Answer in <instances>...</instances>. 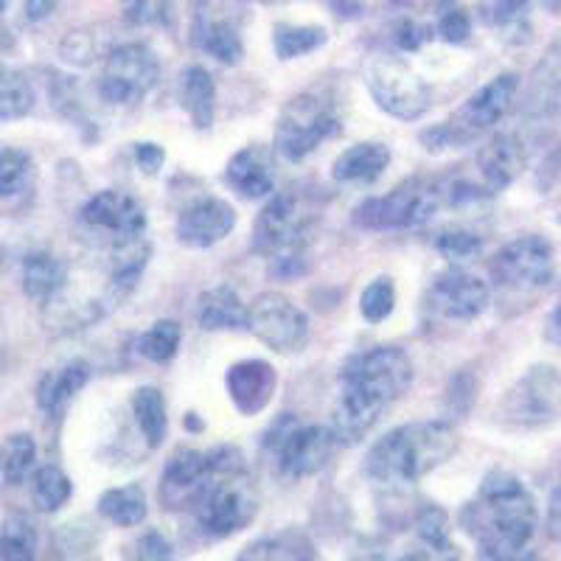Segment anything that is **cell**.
Segmentation results:
<instances>
[{
	"label": "cell",
	"mask_w": 561,
	"mask_h": 561,
	"mask_svg": "<svg viewBox=\"0 0 561 561\" xmlns=\"http://www.w3.org/2000/svg\"><path fill=\"white\" fill-rule=\"evenodd\" d=\"M413 382V363L402 348L379 345L351 359L343 370V393L332 413V433L340 444H357L377 424L385 408Z\"/></svg>",
	"instance_id": "1"
},
{
	"label": "cell",
	"mask_w": 561,
	"mask_h": 561,
	"mask_svg": "<svg viewBox=\"0 0 561 561\" xmlns=\"http://www.w3.org/2000/svg\"><path fill=\"white\" fill-rule=\"evenodd\" d=\"M460 523L478 542L480 561H528L539 514L530 491L514 474L491 472Z\"/></svg>",
	"instance_id": "2"
},
{
	"label": "cell",
	"mask_w": 561,
	"mask_h": 561,
	"mask_svg": "<svg viewBox=\"0 0 561 561\" xmlns=\"http://www.w3.org/2000/svg\"><path fill=\"white\" fill-rule=\"evenodd\" d=\"M458 449V433L447 421H415L390 430L370 447L365 472L377 483H415Z\"/></svg>",
	"instance_id": "3"
},
{
	"label": "cell",
	"mask_w": 561,
	"mask_h": 561,
	"mask_svg": "<svg viewBox=\"0 0 561 561\" xmlns=\"http://www.w3.org/2000/svg\"><path fill=\"white\" fill-rule=\"evenodd\" d=\"M519 96V77L517 73H500V77L491 79L489 84L474 93V96L466 99L463 107L444 122L440 127L430 129V133L421 135L424 144H430V149L440 147H455V144H469L472 138H478L480 133L491 129L494 124H500L505 118L514 102Z\"/></svg>",
	"instance_id": "4"
},
{
	"label": "cell",
	"mask_w": 561,
	"mask_h": 561,
	"mask_svg": "<svg viewBox=\"0 0 561 561\" xmlns=\"http://www.w3.org/2000/svg\"><path fill=\"white\" fill-rule=\"evenodd\" d=\"M500 419L514 427H545L561 419V368L534 365L500 402Z\"/></svg>",
	"instance_id": "5"
},
{
	"label": "cell",
	"mask_w": 561,
	"mask_h": 561,
	"mask_svg": "<svg viewBox=\"0 0 561 561\" xmlns=\"http://www.w3.org/2000/svg\"><path fill=\"white\" fill-rule=\"evenodd\" d=\"M197 523L210 536H233L248 528L255 517V494L248 474H219L214 472L210 483L194 505Z\"/></svg>",
	"instance_id": "6"
},
{
	"label": "cell",
	"mask_w": 561,
	"mask_h": 561,
	"mask_svg": "<svg viewBox=\"0 0 561 561\" xmlns=\"http://www.w3.org/2000/svg\"><path fill=\"white\" fill-rule=\"evenodd\" d=\"M337 133L340 118L332 104L318 96H298L275 124V149L287 160H304Z\"/></svg>",
	"instance_id": "7"
},
{
	"label": "cell",
	"mask_w": 561,
	"mask_h": 561,
	"mask_svg": "<svg viewBox=\"0 0 561 561\" xmlns=\"http://www.w3.org/2000/svg\"><path fill=\"white\" fill-rule=\"evenodd\" d=\"M370 96L393 118L415 122L430 110L427 82L399 57H379L365 70Z\"/></svg>",
	"instance_id": "8"
},
{
	"label": "cell",
	"mask_w": 561,
	"mask_h": 561,
	"mask_svg": "<svg viewBox=\"0 0 561 561\" xmlns=\"http://www.w3.org/2000/svg\"><path fill=\"white\" fill-rule=\"evenodd\" d=\"M160 62L144 43H124L110 48L104 59L99 93L110 104H135L158 84Z\"/></svg>",
	"instance_id": "9"
},
{
	"label": "cell",
	"mask_w": 561,
	"mask_h": 561,
	"mask_svg": "<svg viewBox=\"0 0 561 561\" xmlns=\"http://www.w3.org/2000/svg\"><path fill=\"white\" fill-rule=\"evenodd\" d=\"M440 203H444L440 188L421 183V180H410V183L393 188L388 197L368 199V203L359 205L354 219H357L359 228L370 230L419 228L440 208Z\"/></svg>",
	"instance_id": "10"
},
{
	"label": "cell",
	"mask_w": 561,
	"mask_h": 561,
	"mask_svg": "<svg viewBox=\"0 0 561 561\" xmlns=\"http://www.w3.org/2000/svg\"><path fill=\"white\" fill-rule=\"evenodd\" d=\"M248 329L278 354L300 351L309 340L307 312L280 293H262L250 304Z\"/></svg>",
	"instance_id": "11"
},
{
	"label": "cell",
	"mask_w": 561,
	"mask_h": 561,
	"mask_svg": "<svg viewBox=\"0 0 561 561\" xmlns=\"http://www.w3.org/2000/svg\"><path fill=\"white\" fill-rule=\"evenodd\" d=\"M273 435L278 438H270V447H275L280 472L295 480L318 474L334 458V449L340 447L332 427H320V424L298 427L293 419H287V430H280L278 424Z\"/></svg>",
	"instance_id": "12"
},
{
	"label": "cell",
	"mask_w": 561,
	"mask_h": 561,
	"mask_svg": "<svg viewBox=\"0 0 561 561\" xmlns=\"http://www.w3.org/2000/svg\"><path fill=\"white\" fill-rule=\"evenodd\" d=\"M556 273L553 248L542 237H519L491 259V275L500 287L539 289L548 287Z\"/></svg>",
	"instance_id": "13"
},
{
	"label": "cell",
	"mask_w": 561,
	"mask_h": 561,
	"mask_svg": "<svg viewBox=\"0 0 561 561\" xmlns=\"http://www.w3.org/2000/svg\"><path fill=\"white\" fill-rule=\"evenodd\" d=\"M489 300V284L463 267L444 270L430 287V307L449 320H474L485 312Z\"/></svg>",
	"instance_id": "14"
},
{
	"label": "cell",
	"mask_w": 561,
	"mask_h": 561,
	"mask_svg": "<svg viewBox=\"0 0 561 561\" xmlns=\"http://www.w3.org/2000/svg\"><path fill=\"white\" fill-rule=\"evenodd\" d=\"M304 233H307V225L300 219L298 203L289 194H280L270 199L255 219L253 248L267 259L295 253V250H304V239H300Z\"/></svg>",
	"instance_id": "15"
},
{
	"label": "cell",
	"mask_w": 561,
	"mask_h": 561,
	"mask_svg": "<svg viewBox=\"0 0 561 561\" xmlns=\"http://www.w3.org/2000/svg\"><path fill=\"white\" fill-rule=\"evenodd\" d=\"M210 478H214V469H210L208 453L178 449L160 478V503L169 511L194 508Z\"/></svg>",
	"instance_id": "16"
},
{
	"label": "cell",
	"mask_w": 561,
	"mask_h": 561,
	"mask_svg": "<svg viewBox=\"0 0 561 561\" xmlns=\"http://www.w3.org/2000/svg\"><path fill=\"white\" fill-rule=\"evenodd\" d=\"M519 115L530 122H550L561 115V32L530 70L519 96Z\"/></svg>",
	"instance_id": "17"
},
{
	"label": "cell",
	"mask_w": 561,
	"mask_h": 561,
	"mask_svg": "<svg viewBox=\"0 0 561 561\" xmlns=\"http://www.w3.org/2000/svg\"><path fill=\"white\" fill-rule=\"evenodd\" d=\"M82 222L88 228L113 233L118 242H124V239H135L147 230V214H144V208H140L135 197L107 188V192L93 194L84 203Z\"/></svg>",
	"instance_id": "18"
},
{
	"label": "cell",
	"mask_w": 561,
	"mask_h": 561,
	"mask_svg": "<svg viewBox=\"0 0 561 561\" xmlns=\"http://www.w3.org/2000/svg\"><path fill=\"white\" fill-rule=\"evenodd\" d=\"M233 228H237L233 205L217 197H205L180 214L178 239L188 248H214L225 237H230Z\"/></svg>",
	"instance_id": "19"
},
{
	"label": "cell",
	"mask_w": 561,
	"mask_h": 561,
	"mask_svg": "<svg viewBox=\"0 0 561 561\" xmlns=\"http://www.w3.org/2000/svg\"><path fill=\"white\" fill-rule=\"evenodd\" d=\"M525 163H528V149H525V140L519 135H494L491 140H485L483 149L478 152V172L480 180H483V188L489 194L508 188L523 174Z\"/></svg>",
	"instance_id": "20"
},
{
	"label": "cell",
	"mask_w": 561,
	"mask_h": 561,
	"mask_svg": "<svg viewBox=\"0 0 561 561\" xmlns=\"http://www.w3.org/2000/svg\"><path fill=\"white\" fill-rule=\"evenodd\" d=\"M225 385H228V393L239 413L255 415L270 404L278 377H275L273 365L264 359H242V363L230 365Z\"/></svg>",
	"instance_id": "21"
},
{
	"label": "cell",
	"mask_w": 561,
	"mask_h": 561,
	"mask_svg": "<svg viewBox=\"0 0 561 561\" xmlns=\"http://www.w3.org/2000/svg\"><path fill=\"white\" fill-rule=\"evenodd\" d=\"M228 183L242 197H267L275 188V174L270 167V154L259 147H248L237 152L228 163Z\"/></svg>",
	"instance_id": "22"
},
{
	"label": "cell",
	"mask_w": 561,
	"mask_h": 561,
	"mask_svg": "<svg viewBox=\"0 0 561 561\" xmlns=\"http://www.w3.org/2000/svg\"><path fill=\"white\" fill-rule=\"evenodd\" d=\"M194 39H197V45L205 54H210V57L225 65H237L244 54L237 23H230L225 14H217L214 9L210 12H205V9L199 12Z\"/></svg>",
	"instance_id": "23"
},
{
	"label": "cell",
	"mask_w": 561,
	"mask_h": 561,
	"mask_svg": "<svg viewBox=\"0 0 561 561\" xmlns=\"http://www.w3.org/2000/svg\"><path fill=\"white\" fill-rule=\"evenodd\" d=\"M237 561H318V553L307 534L280 530V534L262 536V539L250 542Z\"/></svg>",
	"instance_id": "24"
},
{
	"label": "cell",
	"mask_w": 561,
	"mask_h": 561,
	"mask_svg": "<svg viewBox=\"0 0 561 561\" xmlns=\"http://www.w3.org/2000/svg\"><path fill=\"white\" fill-rule=\"evenodd\" d=\"M390 163V149L382 144H354L334 160V180L340 183H374Z\"/></svg>",
	"instance_id": "25"
},
{
	"label": "cell",
	"mask_w": 561,
	"mask_h": 561,
	"mask_svg": "<svg viewBox=\"0 0 561 561\" xmlns=\"http://www.w3.org/2000/svg\"><path fill=\"white\" fill-rule=\"evenodd\" d=\"M197 318L208 332H225V329H242L248 325V307L242 304L237 289L214 287L199 295Z\"/></svg>",
	"instance_id": "26"
},
{
	"label": "cell",
	"mask_w": 561,
	"mask_h": 561,
	"mask_svg": "<svg viewBox=\"0 0 561 561\" xmlns=\"http://www.w3.org/2000/svg\"><path fill=\"white\" fill-rule=\"evenodd\" d=\"M68 284V267L51 253H32L23 262V289L34 300H54Z\"/></svg>",
	"instance_id": "27"
},
{
	"label": "cell",
	"mask_w": 561,
	"mask_h": 561,
	"mask_svg": "<svg viewBox=\"0 0 561 561\" xmlns=\"http://www.w3.org/2000/svg\"><path fill=\"white\" fill-rule=\"evenodd\" d=\"M90 379V365L82 359H73L65 368L54 370V374H45L43 382L37 388V404L45 413H59L65 404L84 388V382Z\"/></svg>",
	"instance_id": "28"
},
{
	"label": "cell",
	"mask_w": 561,
	"mask_h": 561,
	"mask_svg": "<svg viewBox=\"0 0 561 561\" xmlns=\"http://www.w3.org/2000/svg\"><path fill=\"white\" fill-rule=\"evenodd\" d=\"M180 99H183L185 113L192 115L194 127H210V122H214V107H217V84H214L208 70L199 68V65H192L188 70H183Z\"/></svg>",
	"instance_id": "29"
},
{
	"label": "cell",
	"mask_w": 561,
	"mask_h": 561,
	"mask_svg": "<svg viewBox=\"0 0 561 561\" xmlns=\"http://www.w3.org/2000/svg\"><path fill=\"white\" fill-rule=\"evenodd\" d=\"M147 491L138 483L118 485V489L104 491L99 500V514L107 523L118 525V528H135L147 519Z\"/></svg>",
	"instance_id": "30"
},
{
	"label": "cell",
	"mask_w": 561,
	"mask_h": 561,
	"mask_svg": "<svg viewBox=\"0 0 561 561\" xmlns=\"http://www.w3.org/2000/svg\"><path fill=\"white\" fill-rule=\"evenodd\" d=\"M133 413L149 447H160L167 438V402L158 388H138L133 396Z\"/></svg>",
	"instance_id": "31"
},
{
	"label": "cell",
	"mask_w": 561,
	"mask_h": 561,
	"mask_svg": "<svg viewBox=\"0 0 561 561\" xmlns=\"http://www.w3.org/2000/svg\"><path fill=\"white\" fill-rule=\"evenodd\" d=\"M37 460V444L28 433H14L0 447V474L9 485L26 483Z\"/></svg>",
	"instance_id": "32"
},
{
	"label": "cell",
	"mask_w": 561,
	"mask_h": 561,
	"mask_svg": "<svg viewBox=\"0 0 561 561\" xmlns=\"http://www.w3.org/2000/svg\"><path fill=\"white\" fill-rule=\"evenodd\" d=\"M73 494V483L59 466H39L32 478V500L39 511L54 514L62 508Z\"/></svg>",
	"instance_id": "33"
},
{
	"label": "cell",
	"mask_w": 561,
	"mask_h": 561,
	"mask_svg": "<svg viewBox=\"0 0 561 561\" xmlns=\"http://www.w3.org/2000/svg\"><path fill=\"white\" fill-rule=\"evenodd\" d=\"M34 88L20 70L0 65V122H14L32 113Z\"/></svg>",
	"instance_id": "34"
},
{
	"label": "cell",
	"mask_w": 561,
	"mask_h": 561,
	"mask_svg": "<svg viewBox=\"0 0 561 561\" xmlns=\"http://www.w3.org/2000/svg\"><path fill=\"white\" fill-rule=\"evenodd\" d=\"M325 39H329V34L320 26H289V23H278L273 32V45L278 59L307 57V54L318 51Z\"/></svg>",
	"instance_id": "35"
},
{
	"label": "cell",
	"mask_w": 561,
	"mask_h": 561,
	"mask_svg": "<svg viewBox=\"0 0 561 561\" xmlns=\"http://www.w3.org/2000/svg\"><path fill=\"white\" fill-rule=\"evenodd\" d=\"M0 561H37V530L26 517H9L3 523Z\"/></svg>",
	"instance_id": "36"
},
{
	"label": "cell",
	"mask_w": 561,
	"mask_h": 561,
	"mask_svg": "<svg viewBox=\"0 0 561 561\" xmlns=\"http://www.w3.org/2000/svg\"><path fill=\"white\" fill-rule=\"evenodd\" d=\"M180 337H183V329H180L178 320H158V323L140 337L138 348L147 359L163 365L178 354Z\"/></svg>",
	"instance_id": "37"
},
{
	"label": "cell",
	"mask_w": 561,
	"mask_h": 561,
	"mask_svg": "<svg viewBox=\"0 0 561 561\" xmlns=\"http://www.w3.org/2000/svg\"><path fill=\"white\" fill-rule=\"evenodd\" d=\"M396 307V287L390 278H377L374 284H368L359 298V312L368 323H382Z\"/></svg>",
	"instance_id": "38"
},
{
	"label": "cell",
	"mask_w": 561,
	"mask_h": 561,
	"mask_svg": "<svg viewBox=\"0 0 561 561\" xmlns=\"http://www.w3.org/2000/svg\"><path fill=\"white\" fill-rule=\"evenodd\" d=\"M415 536H419V545H430V548H444L453 542L447 511L438 505H424L415 517Z\"/></svg>",
	"instance_id": "39"
},
{
	"label": "cell",
	"mask_w": 561,
	"mask_h": 561,
	"mask_svg": "<svg viewBox=\"0 0 561 561\" xmlns=\"http://www.w3.org/2000/svg\"><path fill=\"white\" fill-rule=\"evenodd\" d=\"M172 12V0H122V14L129 26H163Z\"/></svg>",
	"instance_id": "40"
},
{
	"label": "cell",
	"mask_w": 561,
	"mask_h": 561,
	"mask_svg": "<svg viewBox=\"0 0 561 561\" xmlns=\"http://www.w3.org/2000/svg\"><path fill=\"white\" fill-rule=\"evenodd\" d=\"M435 248H438L440 255H447L453 262H460V259H469V255L480 253L483 248V239L472 230H463V228H453V230H444L438 239H435Z\"/></svg>",
	"instance_id": "41"
},
{
	"label": "cell",
	"mask_w": 561,
	"mask_h": 561,
	"mask_svg": "<svg viewBox=\"0 0 561 561\" xmlns=\"http://www.w3.org/2000/svg\"><path fill=\"white\" fill-rule=\"evenodd\" d=\"M174 548L167 536L158 530H147L140 534L133 545L127 548V561H172Z\"/></svg>",
	"instance_id": "42"
},
{
	"label": "cell",
	"mask_w": 561,
	"mask_h": 561,
	"mask_svg": "<svg viewBox=\"0 0 561 561\" xmlns=\"http://www.w3.org/2000/svg\"><path fill=\"white\" fill-rule=\"evenodd\" d=\"M28 174V158L18 149H0V199L18 192Z\"/></svg>",
	"instance_id": "43"
},
{
	"label": "cell",
	"mask_w": 561,
	"mask_h": 561,
	"mask_svg": "<svg viewBox=\"0 0 561 561\" xmlns=\"http://www.w3.org/2000/svg\"><path fill=\"white\" fill-rule=\"evenodd\" d=\"M435 32H438L440 39H447V43H453V45H460L469 39V34H472V18H469V12H466V9L453 7V9H447V12H440Z\"/></svg>",
	"instance_id": "44"
},
{
	"label": "cell",
	"mask_w": 561,
	"mask_h": 561,
	"mask_svg": "<svg viewBox=\"0 0 561 561\" xmlns=\"http://www.w3.org/2000/svg\"><path fill=\"white\" fill-rule=\"evenodd\" d=\"M528 3L530 0H489L485 12H489L491 23L505 26V23H511V20H517L528 9Z\"/></svg>",
	"instance_id": "45"
},
{
	"label": "cell",
	"mask_w": 561,
	"mask_h": 561,
	"mask_svg": "<svg viewBox=\"0 0 561 561\" xmlns=\"http://www.w3.org/2000/svg\"><path fill=\"white\" fill-rule=\"evenodd\" d=\"M430 37H433L430 28L419 26L413 20H404V23H399V28H396V43L402 45L404 51H415V48H421Z\"/></svg>",
	"instance_id": "46"
},
{
	"label": "cell",
	"mask_w": 561,
	"mask_h": 561,
	"mask_svg": "<svg viewBox=\"0 0 561 561\" xmlns=\"http://www.w3.org/2000/svg\"><path fill=\"white\" fill-rule=\"evenodd\" d=\"M135 160H138V167L144 169V172L154 174L160 167H163L167 152H163L158 144H138V147H135Z\"/></svg>",
	"instance_id": "47"
},
{
	"label": "cell",
	"mask_w": 561,
	"mask_h": 561,
	"mask_svg": "<svg viewBox=\"0 0 561 561\" xmlns=\"http://www.w3.org/2000/svg\"><path fill=\"white\" fill-rule=\"evenodd\" d=\"M404 561H460L458 548L453 542L444 545V548H430V545H419V550L408 556Z\"/></svg>",
	"instance_id": "48"
},
{
	"label": "cell",
	"mask_w": 561,
	"mask_h": 561,
	"mask_svg": "<svg viewBox=\"0 0 561 561\" xmlns=\"http://www.w3.org/2000/svg\"><path fill=\"white\" fill-rule=\"evenodd\" d=\"M59 3H62V0H26V18L32 20V23H39V20L51 18V14L57 12Z\"/></svg>",
	"instance_id": "49"
},
{
	"label": "cell",
	"mask_w": 561,
	"mask_h": 561,
	"mask_svg": "<svg viewBox=\"0 0 561 561\" xmlns=\"http://www.w3.org/2000/svg\"><path fill=\"white\" fill-rule=\"evenodd\" d=\"M561 528V480L556 483L553 494H550V530Z\"/></svg>",
	"instance_id": "50"
},
{
	"label": "cell",
	"mask_w": 561,
	"mask_h": 561,
	"mask_svg": "<svg viewBox=\"0 0 561 561\" xmlns=\"http://www.w3.org/2000/svg\"><path fill=\"white\" fill-rule=\"evenodd\" d=\"M553 320H556V325H559V329H561V300H559V307H556V314H553Z\"/></svg>",
	"instance_id": "51"
},
{
	"label": "cell",
	"mask_w": 561,
	"mask_h": 561,
	"mask_svg": "<svg viewBox=\"0 0 561 561\" xmlns=\"http://www.w3.org/2000/svg\"><path fill=\"white\" fill-rule=\"evenodd\" d=\"M7 7H9V0H0V12H3Z\"/></svg>",
	"instance_id": "52"
},
{
	"label": "cell",
	"mask_w": 561,
	"mask_h": 561,
	"mask_svg": "<svg viewBox=\"0 0 561 561\" xmlns=\"http://www.w3.org/2000/svg\"><path fill=\"white\" fill-rule=\"evenodd\" d=\"M0 267H3V250H0Z\"/></svg>",
	"instance_id": "53"
}]
</instances>
